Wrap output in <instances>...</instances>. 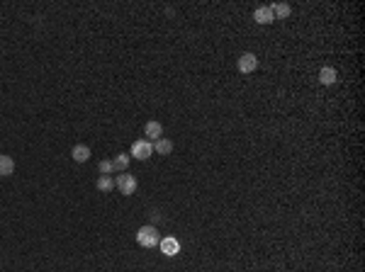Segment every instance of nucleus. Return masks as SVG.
<instances>
[{
	"label": "nucleus",
	"mask_w": 365,
	"mask_h": 272,
	"mask_svg": "<svg viewBox=\"0 0 365 272\" xmlns=\"http://www.w3.org/2000/svg\"><path fill=\"white\" fill-rule=\"evenodd\" d=\"M158 231H156L154 224H146L142 229L136 231V243L142 246V248H156L158 246Z\"/></svg>",
	"instance_id": "obj_1"
},
{
	"label": "nucleus",
	"mask_w": 365,
	"mask_h": 272,
	"mask_svg": "<svg viewBox=\"0 0 365 272\" xmlns=\"http://www.w3.org/2000/svg\"><path fill=\"white\" fill-rule=\"evenodd\" d=\"M129 156H134L136 161H146V158L154 156V143L146 141V139H139V141L132 143V153Z\"/></svg>",
	"instance_id": "obj_2"
},
{
	"label": "nucleus",
	"mask_w": 365,
	"mask_h": 272,
	"mask_svg": "<svg viewBox=\"0 0 365 272\" xmlns=\"http://www.w3.org/2000/svg\"><path fill=\"white\" fill-rule=\"evenodd\" d=\"M115 187L120 190L122 195H134V192H136V177L129 173H122V175H117Z\"/></svg>",
	"instance_id": "obj_3"
},
{
	"label": "nucleus",
	"mask_w": 365,
	"mask_h": 272,
	"mask_svg": "<svg viewBox=\"0 0 365 272\" xmlns=\"http://www.w3.org/2000/svg\"><path fill=\"white\" fill-rule=\"evenodd\" d=\"M236 68H239V73H254L256 68H258V58L256 54H241L239 56V61H236Z\"/></svg>",
	"instance_id": "obj_4"
},
{
	"label": "nucleus",
	"mask_w": 365,
	"mask_h": 272,
	"mask_svg": "<svg viewBox=\"0 0 365 272\" xmlns=\"http://www.w3.org/2000/svg\"><path fill=\"white\" fill-rule=\"evenodd\" d=\"M158 248H161V253H163V255L173 258V255H178V253H180V243H178L173 236H168V238L158 240Z\"/></svg>",
	"instance_id": "obj_5"
},
{
	"label": "nucleus",
	"mask_w": 365,
	"mask_h": 272,
	"mask_svg": "<svg viewBox=\"0 0 365 272\" xmlns=\"http://www.w3.org/2000/svg\"><path fill=\"white\" fill-rule=\"evenodd\" d=\"M144 134H146V141H158L161 136H163V127H161V122H146L144 127Z\"/></svg>",
	"instance_id": "obj_6"
},
{
	"label": "nucleus",
	"mask_w": 365,
	"mask_h": 272,
	"mask_svg": "<svg viewBox=\"0 0 365 272\" xmlns=\"http://www.w3.org/2000/svg\"><path fill=\"white\" fill-rule=\"evenodd\" d=\"M254 20L258 22V24H270V22L275 20V15H273V10H270V5H261V8H256Z\"/></svg>",
	"instance_id": "obj_7"
},
{
	"label": "nucleus",
	"mask_w": 365,
	"mask_h": 272,
	"mask_svg": "<svg viewBox=\"0 0 365 272\" xmlns=\"http://www.w3.org/2000/svg\"><path fill=\"white\" fill-rule=\"evenodd\" d=\"M71 158H73L76 163H86V161L90 158V148L86 146V143H76L73 151H71Z\"/></svg>",
	"instance_id": "obj_8"
},
{
	"label": "nucleus",
	"mask_w": 365,
	"mask_h": 272,
	"mask_svg": "<svg viewBox=\"0 0 365 272\" xmlns=\"http://www.w3.org/2000/svg\"><path fill=\"white\" fill-rule=\"evenodd\" d=\"M15 173V161L10 156H0V177H10Z\"/></svg>",
	"instance_id": "obj_9"
},
{
	"label": "nucleus",
	"mask_w": 365,
	"mask_h": 272,
	"mask_svg": "<svg viewBox=\"0 0 365 272\" xmlns=\"http://www.w3.org/2000/svg\"><path fill=\"white\" fill-rule=\"evenodd\" d=\"M319 83L321 85H333L336 83V71H333L331 66H324L319 71Z\"/></svg>",
	"instance_id": "obj_10"
},
{
	"label": "nucleus",
	"mask_w": 365,
	"mask_h": 272,
	"mask_svg": "<svg viewBox=\"0 0 365 272\" xmlns=\"http://www.w3.org/2000/svg\"><path fill=\"white\" fill-rule=\"evenodd\" d=\"M129 161H132V156H129V153H117V156H115V161H112V165H115V173H117V170H122V173H124V170L129 168Z\"/></svg>",
	"instance_id": "obj_11"
},
{
	"label": "nucleus",
	"mask_w": 365,
	"mask_h": 272,
	"mask_svg": "<svg viewBox=\"0 0 365 272\" xmlns=\"http://www.w3.org/2000/svg\"><path fill=\"white\" fill-rule=\"evenodd\" d=\"M270 10L275 15V20H285V17H290L292 8H290L288 3H275V5H270Z\"/></svg>",
	"instance_id": "obj_12"
},
{
	"label": "nucleus",
	"mask_w": 365,
	"mask_h": 272,
	"mask_svg": "<svg viewBox=\"0 0 365 272\" xmlns=\"http://www.w3.org/2000/svg\"><path fill=\"white\" fill-rule=\"evenodd\" d=\"M154 151L158 153V156H168V153L173 151V141H168V139H158V141H154Z\"/></svg>",
	"instance_id": "obj_13"
},
{
	"label": "nucleus",
	"mask_w": 365,
	"mask_h": 272,
	"mask_svg": "<svg viewBox=\"0 0 365 272\" xmlns=\"http://www.w3.org/2000/svg\"><path fill=\"white\" fill-rule=\"evenodd\" d=\"M98 190L100 192H112V190H115V177H112V175H100Z\"/></svg>",
	"instance_id": "obj_14"
},
{
	"label": "nucleus",
	"mask_w": 365,
	"mask_h": 272,
	"mask_svg": "<svg viewBox=\"0 0 365 272\" xmlns=\"http://www.w3.org/2000/svg\"><path fill=\"white\" fill-rule=\"evenodd\" d=\"M98 170H100V175H112L115 173V165H112V161H100Z\"/></svg>",
	"instance_id": "obj_15"
}]
</instances>
